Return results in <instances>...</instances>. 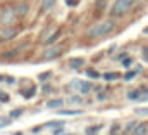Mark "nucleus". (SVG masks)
Returning a JSON list of instances; mask_svg holds the SVG:
<instances>
[{"instance_id":"nucleus-26","label":"nucleus","mask_w":148,"mask_h":135,"mask_svg":"<svg viewBox=\"0 0 148 135\" xmlns=\"http://www.w3.org/2000/svg\"><path fill=\"white\" fill-rule=\"evenodd\" d=\"M143 59L148 63V47H145V49H143Z\"/></svg>"},{"instance_id":"nucleus-3","label":"nucleus","mask_w":148,"mask_h":135,"mask_svg":"<svg viewBox=\"0 0 148 135\" xmlns=\"http://www.w3.org/2000/svg\"><path fill=\"white\" fill-rule=\"evenodd\" d=\"M17 17V12H16V7H10V5H5L0 12V21L3 26H12L14 21Z\"/></svg>"},{"instance_id":"nucleus-15","label":"nucleus","mask_w":148,"mask_h":135,"mask_svg":"<svg viewBox=\"0 0 148 135\" xmlns=\"http://www.w3.org/2000/svg\"><path fill=\"white\" fill-rule=\"evenodd\" d=\"M59 36H60V30H57V33H55V35H52L50 38H47V40H45V43H47V45H50V43H53Z\"/></svg>"},{"instance_id":"nucleus-7","label":"nucleus","mask_w":148,"mask_h":135,"mask_svg":"<svg viewBox=\"0 0 148 135\" xmlns=\"http://www.w3.org/2000/svg\"><path fill=\"white\" fill-rule=\"evenodd\" d=\"M16 33H17V31H16L12 26H7V30H5V31H2L0 38H2V40H10V38H14V36H16Z\"/></svg>"},{"instance_id":"nucleus-5","label":"nucleus","mask_w":148,"mask_h":135,"mask_svg":"<svg viewBox=\"0 0 148 135\" xmlns=\"http://www.w3.org/2000/svg\"><path fill=\"white\" fill-rule=\"evenodd\" d=\"M60 52H62V50H60L59 47H52V49H48V50H45L41 57H43L45 61H48V59H53V57H59V56H60Z\"/></svg>"},{"instance_id":"nucleus-6","label":"nucleus","mask_w":148,"mask_h":135,"mask_svg":"<svg viewBox=\"0 0 148 135\" xmlns=\"http://www.w3.org/2000/svg\"><path fill=\"white\" fill-rule=\"evenodd\" d=\"M16 12H17L19 17H24V16L28 14V3H26V2H19V3L16 5Z\"/></svg>"},{"instance_id":"nucleus-4","label":"nucleus","mask_w":148,"mask_h":135,"mask_svg":"<svg viewBox=\"0 0 148 135\" xmlns=\"http://www.w3.org/2000/svg\"><path fill=\"white\" fill-rule=\"evenodd\" d=\"M69 88L71 90H76V92H79L81 95L83 94H88V92H91V83L90 81H81V80H74V81H71L69 83Z\"/></svg>"},{"instance_id":"nucleus-1","label":"nucleus","mask_w":148,"mask_h":135,"mask_svg":"<svg viewBox=\"0 0 148 135\" xmlns=\"http://www.w3.org/2000/svg\"><path fill=\"white\" fill-rule=\"evenodd\" d=\"M114 28H115V23H114V21H103V23H98V24H95L93 28H90L86 35H88L90 38H100V36L109 35Z\"/></svg>"},{"instance_id":"nucleus-25","label":"nucleus","mask_w":148,"mask_h":135,"mask_svg":"<svg viewBox=\"0 0 148 135\" xmlns=\"http://www.w3.org/2000/svg\"><path fill=\"white\" fill-rule=\"evenodd\" d=\"M134 74H136V71H127V73L124 74V80H133Z\"/></svg>"},{"instance_id":"nucleus-21","label":"nucleus","mask_w":148,"mask_h":135,"mask_svg":"<svg viewBox=\"0 0 148 135\" xmlns=\"http://www.w3.org/2000/svg\"><path fill=\"white\" fill-rule=\"evenodd\" d=\"M86 74H88L90 78H98V76H100V74H98L95 69H88V71H86Z\"/></svg>"},{"instance_id":"nucleus-31","label":"nucleus","mask_w":148,"mask_h":135,"mask_svg":"<svg viewBox=\"0 0 148 135\" xmlns=\"http://www.w3.org/2000/svg\"><path fill=\"white\" fill-rule=\"evenodd\" d=\"M66 3H67V5H76L77 0H66Z\"/></svg>"},{"instance_id":"nucleus-17","label":"nucleus","mask_w":148,"mask_h":135,"mask_svg":"<svg viewBox=\"0 0 148 135\" xmlns=\"http://www.w3.org/2000/svg\"><path fill=\"white\" fill-rule=\"evenodd\" d=\"M35 92H36V90H35V88H29V90H28V92H26V90H24V92H23V97H26V99H31V97H33V95H35Z\"/></svg>"},{"instance_id":"nucleus-8","label":"nucleus","mask_w":148,"mask_h":135,"mask_svg":"<svg viewBox=\"0 0 148 135\" xmlns=\"http://www.w3.org/2000/svg\"><path fill=\"white\" fill-rule=\"evenodd\" d=\"M60 106H64V99H52V101L47 102V107L48 109H57Z\"/></svg>"},{"instance_id":"nucleus-30","label":"nucleus","mask_w":148,"mask_h":135,"mask_svg":"<svg viewBox=\"0 0 148 135\" xmlns=\"http://www.w3.org/2000/svg\"><path fill=\"white\" fill-rule=\"evenodd\" d=\"M0 101L7 102V101H9V97H7V95H5V94H0Z\"/></svg>"},{"instance_id":"nucleus-10","label":"nucleus","mask_w":148,"mask_h":135,"mask_svg":"<svg viewBox=\"0 0 148 135\" xmlns=\"http://www.w3.org/2000/svg\"><path fill=\"white\" fill-rule=\"evenodd\" d=\"M83 64H84V61H83L81 57H76V59H71V61H69V66L73 68V69H79Z\"/></svg>"},{"instance_id":"nucleus-34","label":"nucleus","mask_w":148,"mask_h":135,"mask_svg":"<svg viewBox=\"0 0 148 135\" xmlns=\"http://www.w3.org/2000/svg\"><path fill=\"white\" fill-rule=\"evenodd\" d=\"M143 33H145V35H148V26L145 28V30H143Z\"/></svg>"},{"instance_id":"nucleus-19","label":"nucleus","mask_w":148,"mask_h":135,"mask_svg":"<svg viewBox=\"0 0 148 135\" xmlns=\"http://www.w3.org/2000/svg\"><path fill=\"white\" fill-rule=\"evenodd\" d=\"M134 113H136V114H140V116H147V114H148V107H143V109H141V107H138V109H134Z\"/></svg>"},{"instance_id":"nucleus-18","label":"nucleus","mask_w":148,"mask_h":135,"mask_svg":"<svg viewBox=\"0 0 148 135\" xmlns=\"http://www.w3.org/2000/svg\"><path fill=\"white\" fill-rule=\"evenodd\" d=\"M23 114V109H14V111H10V114H9V118H17V116H21Z\"/></svg>"},{"instance_id":"nucleus-35","label":"nucleus","mask_w":148,"mask_h":135,"mask_svg":"<svg viewBox=\"0 0 148 135\" xmlns=\"http://www.w3.org/2000/svg\"><path fill=\"white\" fill-rule=\"evenodd\" d=\"M2 80H3V76H0V81H2Z\"/></svg>"},{"instance_id":"nucleus-33","label":"nucleus","mask_w":148,"mask_h":135,"mask_svg":"<svg viewBox=\"0 0 148 135\" xmlns=\"http://www.w3.org/2000/svg\"><path fill=\"white\" fill-rule=\"evenodd\" d=\"M14 81H16V80H14V78H12V76H7V83H10V85H12V83H14Z\"/></svg>"},{"instance_id":"nucleus-32","label":"nucleus","mask_w":148,"mask_h":135,"mask_svg":"<svg viewBox=\"0 0 148 135\" xmlns=\"http://www.w3.org/2000/svg\"><path fill=\"white\" fill-rule=\"evenodd\" d=\"M60 134H62V127H59V128L53 132V135H60Z\"/></svg>"},{"instance_id":"nucleus-14","label":"nucleus","mask_w":148,"mask_h":135,"mask_svg":"<svg viewBox=\"0 0 148 135\" xmlns=\"http://www.w3.org/2000/svg\"><path fill=\"white\" fill-rule=\"evenodd\" d=\"M140 95H141V92H140V90H131V92L127 94V99H131V101H138V99H140Z\"/></svg>"},{"instance_id":"nucleus-24","label":"nucleus","mask_w":148,"mask_h":135,"mask_svg":"<svg viewBox=\"0 0 148 135\" xmlns=\"http://www.w3.org/2000/svg\"><path fill=\"white\" fill-rule=\"evenodd\" d=\"M100 130V127H90L88 130H86V134L88 135H95V132H98Z\"/></svg>"},{"instance_id":"nucleus-23","label":"nucleus","mask_w":148,"mask_h":135,"mask_svg":"<svg viewBox=\"0 0 148 135\" xmlns=\"http://www.w3.org/2000/svg\"><path fill=\"white\" fill-rule=\"evenodd\" d=\"M7 125H10V120L9 118H0V128H3Z\"/></svg>"},{"instance_id":"nucleus-11","label":"nucleus","mask_w":148,"mask_h":135,"mask_svg":"<svg viewBox=\"0 0 148 135\" xmlns=\"http://www.w3.org/2000/svg\"><path fill=\"white\" fill-rule=\"evenodd\" d=\"M53 3H55V0H41V10L43 12H48L53 7Z\"/></svg>"},{"instance_id":"nucleus-13","label":"nucleus","mask_w":148,"mask_h":135,"mask_svg":"<svg viewBox=\"0 0 148 135\" xmlns=\"http://www.w3.org/2000/svg\"><path fill=\"white\" fill-rule=\"evenodd\" d=\"M67 104H83V97H81V95H73V97H67Z\"/></svg>"},{"instance_id":"nucleus-9","label":"nucleus","mask_w":148,"mask_h":135,"mask_svg":"<svg viewBox=\"0 0 148 135\" xmlns=\"http://www.w3.org/2000/svg\"><path fill=\"white\" fill-rule=\"evenodd\" d=\"M81 113L83 111H79V109H60L59 111V114H62V116H77Z\"/></svg>"},{"instance_id":"nucleus-12","label":"nucleus","mask_w":148,"mask_h":135,"mask_svg":"<svg viewBox=\"0 0 148 135\" xmlns=\"http://www.w3.org/2000/svg\"><path fill=\"white\" fill-rule=\"evenodd\" d=\"M133 135H147V125H145V123L138 125V127L134 128V132H133Z\"/></svg>"},{"instance_id":"nucleus-20","label":"nucleus","mask_w":148,"mask_h":135,"mask_svg":"<svg viewBox=\"0 0 148 135\" xmlns=\"http://www.w3.org/2000/svg\"><path fill=\"white\" fill-rule=\"evenodd\" d=\"M45 127H47V128H53V127H62V121H50V123H47Z\"/></svg>"},{"instance_id":"nucleus-16","label":"nucleus","mask_w":148,"mask_h":135,"mask_svg":"<svg viewBox=\"0 0 148 135\" xmlns=\"http://www.w3.org/2000/svg\"><path fill=\"white\" fill-rule=\"evenodd\" d=\"M103 78H105L107 81H112V80H117V78H119V74H117V73H105V74H103Z\"/></svg>"},{"instance_id":"nucleus-22","label":"nucleus","mask_w":148,"mask_h":135,"mask_svg":"<svg viewBox=\"0 0 148 135\" xmlns=\"http://www.w3.org/2000/svg\"><path fill=\"white\" fill-rule=\"evenodd\" d=\"M50 74H52V73H50V71H47V73H41V74H40V76H38V78H40V81H47V80H48V76H50Z\"/></svg>"},{"instance_id":"nucleus-2","label":"nucleus","mask_w":148,"mask_h":135,"mask_svg":"<svg viewBox=\"0 0 148 135\" xmlns=\"http://www.w3.org/2000/svg\"><path fill=\"white\" fill-rule=\"evenodd\" d=\"M133 5V0H115V3L112 5L110 9V16L112 17H121L124 16Z\"/></svg>"},{"instance_id":"nucleus-27","label":"nucleus","mask_w":148,"mask_h":135,"mask_svg":"<svg viewBox=\"0 0 148 135\" xmlns=\"http://www.w3.org/2000/svg\"><path fill=\"white\" fill-rule=\"evenodd\" d=\"M138 101H148V92H147V94H141Z\"/></svg>"},{"instance_id":"nucleus-28","label":"nucleus","mask_w":148,"mask_h":135,"mask_svg":"<svg viewBox=\"0 0 148 135\" xmlns=\"http://www.w3.org/2000/svg\"><path fill=\"white\" fill-rule=\"evenodd\" d=\"M122 66H124V68H129V66H131V59H126V61L122 63Z\"/></svg>"},{"instance_id":"nucleus-29","label":"nucleus","mask_w":148,"mask_h":135,"mask_svg":"<svg viewBox=\"0 0 148 135\" xmlns=\"http://www.w3.org/2000/svg\"><path fill=\"white\" fill-rule=\"evenodd\" d=\"M117 130H119V127L115 125V127H112V132H110V135H117Z\"/></svg>"}]
</instances>
